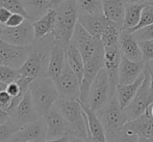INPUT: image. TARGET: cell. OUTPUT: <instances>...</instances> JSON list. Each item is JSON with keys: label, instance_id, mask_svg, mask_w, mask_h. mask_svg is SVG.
Segmentation results:
<instances>
[{"label": "cell", "instance_id": "obj_1", "mask_svg": "<svg viewBox=\"0 0 153 142\" xmlns=\"http://www.w3.org/2000/svg\"><path fill=\"white\" fill-rule=\"evenodd\" d=\"M53 43H54L53 33L34 40V43L30 46V51L26 62L18 70L21 76L29 77L32 79L47 76L49 58Z\"/></svg>", "mask_w": 153, "mask_h": 142}, {"label": "cell", "instance_id": "obj_2", "mask_svg": "<svg viewBox=\"0 0 153 142\" xmlns=\"http://www.w3.org/2000/svg\"><path fill=\"white\" fill-rule=\"evenodd\" d=\"M56 23L53 30L54 40L68 46L78 23L80 10L76 0H67L56 8Z\"/></svg>", "mask_w": 153, "mask_h": 142}, {"label": "cell", "instance_id": "obj_3", "mask_svg": "<svg viewBox=\"0 0 153 142\" xmlns=\"http://www.w3.org/2000/svg\"><path fill=\"white\" fill-rule=\"evenodd\" d=\"M29 92L32 103L42 117L56 104L59 99V92L56 84L48 76L34 79L29 86Z\"/></svg>", "mask_w": 153, "mask_h": 142}, {"label": "cell", "instance_id": "obj_4", "mask_svg": "<svg viewBox=\"0 0 153 142\" xmlns=\"http://www.w3.org/2000/svg\"><path fill=\"white\" fill-rule=\"evenodd\" d=\"M96 115L104 128L107 141L111 140L117 133H119L128 121L126 114L120 106L116 94L103 108L97 111Z\"/></svg>", "mask_w": 153, "mask_h": 142}, {"label": "cell", "instance_id": "obj_5", "mask_svg": "<svg viewBox=\"0 0 153 142\" xmlns=\"http://www.w3.org/2000/svg\"><path fill=\"white\" fill-rule=\"evenodd\" d=\"M113 96L107 73L104 68H102L91 86L87 105L94 112H97L103 108Z\"/></svg>", "mask_w": 153, "mask_h": 142}, {"label": "cell", "instance_id": "obj_6", "mask_svg": "<svg viewBox=\"0 0 153 142\" xmlns=\"http://www.w3.org/2000/svg\"><path fill=\"white\" fill-rule=\"evenodd\" d=\"M71 43L74 44L75 47L78 49L85 63L92 59L98 52L104 50V46L101 40L93 38L79 23H77L74 29Z\"/></svg>", "mask_w": 153, "mask_h": 142}, {"label": "cell", "instance_id": "obj_7", "mask_svg": "<svg viewBox=\"0 0 153 142\" xmlns=\"http://www.w3.org/2000/svg\"><path fill=\"white\" fill-rule=\"evenodd\" d=\"M150 105H151V100H150V73L147 66H146L145 79H144L141 87L139 88L132 102L128 105L127 108L124 109L127 120L131 121V120H134L137 117L142 116L144 113H146Z\"/></svg>", "mask_w": 153, "mask_h": 142}, {"label": "cell", "instance_id": "obj_8", "mask_svg": "<svg viewBox=\"0 0 153 142\" xmlns=\"http://www.w3.org/2000/svg\"><path fill=\"white\" fill-rule=\"evenodd\" d=\"M0 40H4L10 45H14V46H31L36 40L32 22L29 20H25L18 27H13V28L5 27L0 35Z\"/></svg>", "mask_w": 153, "mask_h": 142}, {"label": "cell", "instance_id": "obj_9", "mask_svg": "<svg viewBox=\"0 0 153 142\" xmlns=\"http://www.w3.org/2000/svg\"><path fill=\"white\" fill-rule=\"evenodd\" d=\"M102 68H104V50L98 52L92 59L85 63V72L80 84V99H79L81 104H88L91 86Z\"/></svg>", "mask_w": 153, "mask_h": 142}, {"label": "cell", "instance_id": "obj_10", "mask_svg": "<svg viewBox=\"0 0 153 142\" xmlns=\"http://www.w3.org/2000/svg\"><path fill=\"white\" fill-rule=\"evenodd\" d=\"M55 84L59 92V99L62 100L77 101L80 99L81 81L71 70L68 62L66 63L61 77L55 81Z\"/></svg>", "mask_w": 153, "mask_h": 142}, {"label": "cell", "instance_id": "obj_11", "mask_svg": "<svg viewBox=\"0 0 153 142\" xmlns=\"http://www.w3.org/2000/svg\"><path fill=\"white\" fill-rule=\"evenodd\" d=\"M30 51L29 47L14 46L0 40V65L19 70L26 62Z\"/></svg>", "mask_w": 153, "mask_h": 142}, {"label": "cell", "instance_id": "obj_12", "mask_svg": "<svg viewBox=\"0 0 153 142\" xmlns=\"http://www.w3.org/2000/svg\"><path fill=\"white\" fill-rule=\"evenodd\" d=\"M47 127V140H54L69 136L70 124L66 121L56 105L52 107L43 116Z\"/></svg>", "mask_w": 153, "mask_h": 142}, {"label": "cell", "instance_id": "obj_13", "mask_svg": "<svg viewBox=\"0 0 153 142\" xmlns=\"http://www.w3.org/2000/svg\"><path fill=\"white\" fill-rule=\"evenodd\" d=\"M10 120L20 128L26 126V124H32L42 117L36 111V107L32 103L29 89L25 93L24 98L18 104V106L15 108V110L10 114Z\"/></svg>", "mask_w": 153, "mask_h": 142}, {"label": "cell", "instance_id": "obj_14", "mask_svg": "<svg viewBox=\"0 0 153 142\" xmlns=\"http://www.w3.org/2000/svg\"><path fill=\"white\" fill-rule=\"evenodd\" d=\"M121 60L122 53L119 45L104 47V70L108 76L113 96H115L117 86L119 84V68Z\"/></svg>", "mask_w": 153, "mask_h": 142}, {"label": "cell", "instance_id": "obj_15", "mask_svg": "<svg viewBox=\"0 0 153 142\" xmlns=\"http://www.w3.org/2000/svg\"><path fill=\"white\" fill-rule=\"evenodd\" d=\"M47 141V127L41 117L32 124L22 127L7 142H45Z\"/></svg>", "mask_w": 153, "mask_h": 142}, {"label": "cell", "instance_id": "obj_16", "mask_svg": "<svg viewBox=\"0 0 153 142\" xmlns=\"http://www.w3.org/2000/svg\"><path fill=\"white\" fill-rule=\"evenodd\" d=\"M67 63V45L54 40L49 58L47 76L53 81H56L61 77Z\"/></svg>", "mask_w": 153, "mask_h": 142}, {"label": "cell", "instance_id": "obj_17", "mask_svg": "<svg viewBox=\"0 0 153 142\" xmlns=\"http://www.w3.org/2000/svg\"><path fill=\"white\" fill-rule=\"evenodd\" d=\"M146 68V62H134L122 56L119 68V84L128 85L132 84L142 76Z\"/></svg>", "mask_w": 153, "mask_h": 142}, {"label": "cell", "instance_id": "obj_18", "mask_svg": "<svg viewBox=\"0 0 153 142\" xmlns=\"http://www.w3.org/2000/svg\"><path fill=\"white\" fill-rule=\"evenodd\" d=\"M119 47L121 50L122 56L134 62L143 61V54H142L140 44L134 38L133 33L128 30L122 29L119 38Z\"/></svg>", "mask_w": 153, "mask_h": 142}, {"label": "cell", "instance_id": "obj_19", "mask_svg": "<svg viewBox=\"0 0 153 142\" xmlns=\"http://www.w3.org/2000/svg\"><path fill=\"white\" fill-rule=\"evenodd\" d=\"M78 23L91 34L93 38L100 40L101 35L107 27L109 21L105 18L103 14L90 15L80 13L78 18Z\"/></svg>", "mask_w": 153, "mask_h": 142}, {"label": "cell", "instance_id": "obj_20", "mask_svg": "<svg viewBox=\"0 0 153 142\" xmlns=\"http://www.w3.org/2000/svg\"><path fill=\"white\" fill-rule=\"evenodd\" d=\"M122 130L134 133L139 137L153 138V117L146 111V113L137 119L127 122Z\"/></svg>", "mask_w": 153, "mask_h": 142}, {"label": "cell", "instance_id": "obj_21", "mask_svg": "<svg viewBox=\"0 0 153 142\" xmlns=\"http://www.w3.org/2000/svg\"><path fill=\"white\" fill-rule=\"evenodd\" d=\"M102 7L105 18L122 29L126 7L125 0H102Z\"/></svg>", "mask_w": 153, "mask_h": 142}, {"label": "cell", "instance_id": "obj_22", "mask_svg": "<svg viewBox=\"0 0 153 142\" xmlns=\"http://www.w3.org/2000/svg\"><path fill=\"white\" fill-rule=\"evenodd\" d=\"M81 107L87 115L88 126H89V140L91 139L94 142H108L105 130L97 117L96 112H94L88 105L81 104Z\"/></svg>", "mask_w": 153, "mask_h": 142}, {"label": "cell", "instance_id": "obj_23", "mask_svg": "<svg viewBox=\"0 0 153 142\" xmlns=\"http://www.w3.org/2000/svg\"><path fill=\"white\" fill-rule=\"evenodd\" d=\"M55 23H56V10H49L44 16L32 22L36 40H40L48 34L53 33Z\"/></svg>", "mask_w": 153, "mask_h": 142}, {"label": "cell", "instance_id": "obj_24", "mask_svg": "<svg viewBox=\"0 0 153 142\" xmlns=\"http://www.w3.org/2000/svg\"><path fill=\"white\" fill-rule=\"evenodd\" d=\"M144 79H145V72H144L143 74H142V76L140 77L135 82H133L132 84L117 86L115 94H116V96H117L120 106H121V108L123 110H124L125 108H127L128 105L132 102L135 94H137V90H139V88L141 87L142 83H143Z\"/></svg>", "mask_w": 153, "mask_h": 142}, {"label": "cell", "instance_id": "obj_25", "mask_svg": "<svg viewBox=\"0 0 153 142\" xmlns=\"http://www.w3.org/2000/svg\"><path fill=\"white\" fill-rule=\"evenodd\" d=\"M67 62H68L71 70L79 78V80H82L83 72H85V61H83V58L78 49L71 42L67 46Z\"/></svg>", "mask_w": 153, "mask_h": 142}, {"label": "cell", "instance_id": "obj_26", "mask_svg": "<svg viewBox=\"0 0 153 142\" xmlns=\"http://www.w3.org/2000/svg\"><path fill=\"white\" fill-rule=\"evenodd\" d=\"M144 6H145V4H126L122 29L131 30L139 25Z\"/></svg>", "mask_w": 153, "mask_h": 142}, {"label": "cell", "instance_id": "obj_27", "mask_svg": "<svg viewBox=\"0 0 153 142\" xmlns=\"http://www.w3.org/2000/svg\"><path fill=\"white\" fill-rule=\"evenodd\" d=\"M22 2L31 22L40 19L50 10V0H22Z\"/></svg>", "mask_w": 153, "mask_h": 142}, {"label": "cell", "instance_id": "obj_28", "mask_svg": "<svg viewBox=\"0 0 153 142\" xmlns=\"http://www.w3.org/2000/svg\"><path fill=\"white\" fill-rule=\"evenodd\" d=\"M121 30L122 29L119 26L109 22L100 38L103 46L111 47V46H115V45H119V38H120Z\"/></svg>", "mask_w": 153, "mask_h": 142}, {"label": "cell", "instance_id": "obj_29", "mask_svg": "<svg viewBox=\"0 0 153 142\" xmlns=\"http://www.w3.org/2000/svg\"><path fill=\"white\" fill-rule=\"evenodd\" d=\"M80 13L90 15L103 14L102 0H76Z\"/></svg>", "mask_w": 153, "mask_h": 142}, {"label": "cell", "instance_id": "obj_30", "mask_svg": "<svg viewBox=\"0 0 153 142\" xmlns=\"http://www.w3.org/2000/svg\"><path fill=\"white\" fill-rule=\"evenodd\" d=\"M0 7L6 8L12 14L22 15L27 20L30 21V17L25 10V6L23 4L22 0H0Z\"/></svg>", "mask_w": 153, "mask_h": 142}, {"label": "cell", "instance_id": "obj_31", "mask_svg": "<svg viewBox=\"0 0 153 142\" xmlns=\"http://www.w3.org/2000/svg\"><path fill=\"white\" fill-rule=\"evenodd\" d=\"M153 24V4L152 3H146L144 6L143 10H142L141 15V20L137 27H134L133 29L128 30L129 32H134L137 30L143 28V27L149 26V25Z\"/></svg>", "mask_w": 153, "mask_h": 142}, {"label": "cell", "instance_id": "obj_32", "mask_svg": "<svg viewBox=\"0 0 153 142\" xmlns=\"http://www.w3.org/2000/svg\"><path fill=\"white\" fill-rule=\"evenodd\" d=\"M21 78V75L18 70H15L10 66L0 65V82L8 85L13 82H16Z\"/></svg>", "mask_w": 153, "mask_h": 142}, {"label": "cell", "instance_id": "obj_33", "mask_svg": "<svg viewBox=\"0 0 153 142\" xmlns=\"http://www.w3.org/2000/svg\"><path fill=\"white\" fill-rule=\"evenodd\" d=\"M20 129V127L14 124L12 120H8L7 122L1 124L0 126V142H7Z\"/></svg>", "mask_w": 153, "mask_h": 142}, {"label": "cell", "instance_id": "obj_34", "mask_svg": "<svg viewBox=\"0 0 153 142\" xmlns=\"http://www.w3.org/2000/svg\"><path fill=\"white\" fill-rule=\"evenodd\" d=\"M139 141V136L134 133L128 132V131L121 130L119 133L115 135L108 142H137Z\"/></svg>", "mask_w": 153, "mask_h": 142}, {"label": "cell", "instance_id": "obj_35", "mask_svg": "<svg viewBox=\"0 0 153 142\" xmlns=\"http://www.w3.org/2000/svg\"><path fill=\"white\" fill-rule=\"evenodd\" d=\"M133 33L134 38L137 40V42H147V40H153V24L149 25V26L143 27V28L137 30Z\"/></svg>", "mask_w": 153, "mask_h": 142}, {"label": "cell", "instance_id": "obj_36", "mask_svg": "<svg viewBox=\"0 0 153 142\" xmlns=\"http://www.w3.org/2000/svg\"><path fill=\"white\" fill-rule=\"evenodd\" d=\"M0 109L6 111L8 114L14 110V99L7 93L6 90L0 91Z\"/></svg>", "mask_w": 153, "mask_h": 142}, {"label": "cell", "instance_id": "obj_37", "mask_svg": "<svg viewBox=\"0 0 153 142\" xmlns=\"http://www.w3.org/2000/svg\"><path fill=\"white\" fill-rule=\"evenodd\" d=\"M142 54H143V61L149 62L153 60V40L147 42H139Z\"/></svg>", "mask_w": 153, "mask_h": 142}, {"label": "cell", "instance_id": "obj_38", "mask_svg": "<svg viewBox=\"0 0 153 142\" xmlns=\"http://www.w3.org/2000/svg\"><path fill=\"white\" fill-rule=\"evenodd\" d=\"M25 20H27L24 16L19 14H13L12 17L10 18V20L7 21L5 27H10V28H13V27H18L24 22Z\"/></svg>", "mask_w": 153, "mask_h": 142}, {"label": "cell", "instance_id": "obj_39", "mask_svg": "<svg viewBox=\"0 0 153 142\" xmlns=\"http://www.w3.org/2000/svg\"><path fill=\"white\" fill-rule=\"evenodd\" d=\"M12 15L13 14L8 10H6V8H4V7H0V24L5 27L6 23L10 20Z\"/></svg>", "mask_w": 153, "mask_h": 142}, {"label": "cell", "instance_id": "obj_40", "mask_svg": "<svg viewBox=\"0 0 153 142\" xmlns=\"http://www.w3.org/2000/svg\"><path fill=\"white\" fill-rule=\"evenodd\" d=\"M8 120H10V114L6 112V111L0 109V126L3 124H5V122H7Z\"/></svg>", "mask_w": 153, "mask_h": 142}, {"label": "cell", "instance_id": "obj_41", "mask_svg": "<svg viewBox=\"0 0 153 142\" xmlns=\"http://www.w3.org/2000/svg\"><path fill=\"white\" fill-rule=\"evenodd\" d=\"M65 1L67 0H50V10H56Z\"/></svg>", "mask_w": 153, "mask_h": 142}, {"label": "cell", "instance_id": "obj_42", "mask_svg": "<svg viewBox=\"0 0 153 142\" xmlns=\"http://www.w3.org/2000/svg\"><path fill=\"white\" fill-rule=\"evenodd\" d=\"M149 73H150V100H151V104H153V73H151L150 71Z\"/></svg>", "mask_w": 153, "mask_h": 142}, {"label": "cell", "instance_id": "obj_43", "mask_svg": "<svg viewBox=\"0 0 153 142\" xmlns=\"http://www.w3.org/2000/svg\"><path fill=\"white\" fill-rule=\"evenodd\" d=\"M126 4H132V3H137V4H146L148 3L147 0H125Z\"/></svg>", "mask_w": 153, "mask_h": 142}, {"label": "cell", "instance_id": "obj_44", "mask_svg": "<svg viewBox=\"0 0 153 142\" xmlns=\"http://www.w3.org/2000/svg\"><path fill=\"white\" fill-rule=\"evenodd\" d=\"M137 142H153V138H145V137H139Z\"/></svg>", "mask_w": 153, "mask_h": 142}, {"label": "cell", "instance_id": "obj_45", "mask_svg": "<svg viewBox=\"0 0 153 142\" xmlns=\"http://www.w3.org/2000/svg\"><path fill=\"white\" fill-rule=\"evenodd\" d=\"M69 142H89L88 140H85V139H80V138H74V137H72V138H70V140Z\"/></svg>", "mask_w": 153, "mask_h": 142}, {"label": "cell", "instance_id": "obj_46", "mask_svg": "<svg viewBox=\"0 0 153 142\" xmlns=\"http://www.w3.org/2000/svg\"><path fill=\"white\" fill-rule=\"evenodd\" d=\"M146 66H147L148 70H149L150 72L153 73V60H151V61H149V62H147V63H146Z\"/></svg>", "mask_w": 153, "mask_h": 142}, {"label": "cell", "instance_id": "obj_47", "mask_svg": "<svg viewBox=\"0 0 153 142\" xmlns=\"http://www.w3.org/2000/svg\"><path fill=\"white\" fill-rule=\"evenodd\" d=\"M147 112H148V114H149V115H151L152 117H153V104H151L149 106V108H148Z\"/></svg>", "mask_w": 153, "mask_h": 142}, {"label": "cell", "instance_id": "obj_48", "mask_svg": "<svg viewBox=\"0 0 153 142\" xmlns=\"http://www.w3.org/2000/svg\"><path fill=\"white\" fill-rule=\"evenodd\" d=\"M6 86H7V85H5V84H3V83L0 82V91H3V90H5Z\"/></svg>", "mask_w": 153, "mask_h": 142}, {"label": "cell", "instance_id": "obj_49", "mask_svg": "<svg viewBox=\"0 0 153 142\" xmlns=\"http://www.w3.org/2000/svg\"><path fill=\"white\" fill-rule=\"evenodd\" d=\"M4 28H5V27H4V26H2V25L0 24V35H1V33H2V32H3Z\"/></svg>", "mask_w": 153, "mask_h": 142}, {"label": "cell", "instance_id": "obj_50", "mask_svg": "<svg viewBox=\"0 0 153 142\" xmlns=\"http://www.w3.org/2000/svg\"><path fill=\"white\" fill-rule=\"evenodd\" d=\"M148 1V3H152L153 4V0H147Z\"/></svg>", "mask_w": 153, "mask_h": 142}, {"label": "cell", "instance_id": "obj_51", "mask_svg": "<svg viewBox=\"0 0 153 142\" xmlns=\"http://www.w3.org/2000/svg\"><path fill=\"white\" fill-rule=\"evenodd\" d=\"M89 142H94V141H93V140H91V139H90V140H89Z\"/></svg>", "mask_w": 153, "mask_h": 142}]
</instances>
